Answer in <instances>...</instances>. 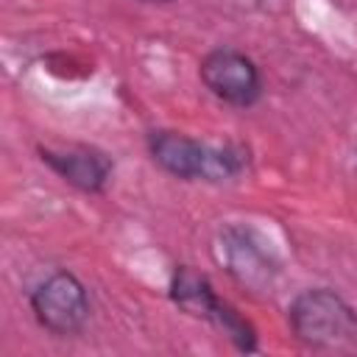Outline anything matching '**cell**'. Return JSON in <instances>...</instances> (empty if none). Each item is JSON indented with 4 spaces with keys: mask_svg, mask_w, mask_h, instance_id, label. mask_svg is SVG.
I'll use <instances>...</instances> for the list:
<instances>
[{
    "mask_svg": "<svg viewBox=\"0 0 357 357\" xmlns=\"http://www.w3.org/2000/svg\"><path fill=\"white\" fill-rule=\"evenodd\" d=\"M148 153L167 176L181 181H231L248 167V148L243 145H206L181 131H151Z\"/></svg>",
    "mask_w": 357,
    "mask_h": 357,
    "instance_id": "1",
    "label": "cell"
},
{
    "mask_svg": "<svg viewBox=\"0 0 357 357\" xmlns=\"http://www.w3.org/2000/svg\"><path fill=\"white\" fill-rule=\"evenodd\" d=\"M287 326L307 349H340L357 340V310L332 287H307L290 301Z\"/></svg>",
    "mask_w": 357,
    "mask_h": 357,
    "instance_id": "2",
    "label": "cell"
},
{
    "mask_svg": "<svg viewBox=\"0 0 357 357\" xmlns=\"http://www.w3.org/2000/svg\"><path fill=\"white\" fill-rule=\"evenodd\" d=\"M170 298L181 312H187L192 318H201V321L212 324L215 329H220L237 351L251 354V351L259 349L257 329L251 326V321H245L226 298H220L218 290L212 287V282L204 273L192 271L190 265H178L173 271Z\"/></svg>",
    "mask_w": 357,
    "mask_h": 357,
    "instance_id": "3",
    "label": "cell"
},
{
    "mask_svg": "<svg viewBox=\"0 0 357 357\" xmlns=\"http://www.w3.org/2000/svg\"><path fill=\"white\" fill-rule=\"evenodd\" d=\"M218 262L223 271L248 293L268 296L279 279V257L271 243L245 223H229L218 231L215 243Z\"/></svg>",
    "mask_w": 357,
    "mask_h": 357,
    "instance_id": "4",
    "label": "cell"
},
{
    "mask_svg": "<svg viewBox=\"0 0 357 357\" xmlns=\"http://www.w3.org/2000/svg\"><path fill=\"white\" fill-rule=\"evenodd\" d=\"M28 304L36 324L56 337L81 335L92 312L86 284L70 271H56L47 279H42L31 290Z\"/></svg>",
    "mask_w": 357,
    "mask_h": 357,
    "instance_id": "5",
    "label": "cell"
},
{
    "mask_svg": "<svg viewBox=\"0 0 357 357\" xmlns=\"http://www.w3.org/2000/svg\"><path fill=\"white\" fill-rule=\"evenodd\" d=\"M198 78L220 103L248 109L262 98V73L251 56L234 47H215L198 64Z\"/></svg>",
    "mask_w": 357,
    "mask_h": 357,
    "instance_id": "6",
    "label": "cell"
},
{
    "mask_svg": "<svg viewBox=\"0 0 357 357\" xmlns=\"http://www.w3.org/2000/svg\"><path fill=\"white\" fill-rule=\"evenodd\" d=\"M39 159L70 187L81 190V192H103L114 162L109 153L92 148V145H67V148H50V145H39L36 148Z\"/></svg>",
    "mask_w": 357,
    "mask_h": 357,
    "instance_id": "7",
    "label": "cell"
},
{
    "mask_svg": "<svg viewBox=\"0 0 357 357\" xmlns=\"http://www.w3.org/2000/svg\"><path fill=\"white\" fill-rule=\"evenodd\" d=\"M142 3H173V0H142Z\"/></svg>",
    "mask_w": 357,
    "mask_h": 357,
    "instance_id": "8",
    "label": "cell"
}]
</instances>
